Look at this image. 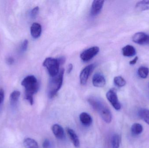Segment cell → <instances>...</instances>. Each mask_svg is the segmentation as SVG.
<instances>
[{"mask_svg": "<svg viewBox=\"0 0 149 148\" xmlns=\"http://www.w3.org/2000/svg\"><path fill=\"white\" fill-rule=\"evenodd\" d=\"M138 60V56H136L133 60L132 61H130L129 62L130 64L131 65H134L137 62V61Z\"/></svg>", "mask_w": 149, "mask_h": 148, "instance_id": "30", "label": "cell"}, {"mask_svg": "<svg viewBox=\"0 0 149 148\" xmlns=\"http://www.w3.org/2000/svg\"><path fill=\"white\" fill-rule=\"evenodd\" d=\"M136 50L134 47L127 45L122 48L123 54L126 57H132L136 54Z\"/></svg>", "mask_w": 149, "mask_h": 148, "instance_id": "15", "label": "cell"}, {"mask_svg": "<svg viewBox=\"0 0 149 148\" xmlns=\"http://www.w3.org/2000/svg\"><path fill=\"white\" fill-rule=\"evenodd\" d=\"M112 148H119L120 145V139L119 135L115 134L113 136L111 139Z\"/></svg>", "mask_w": 149, "mask_h": 148, "instance_id": "23", "label": "cell"}, {"mask_svg": "<svg viewBox=\"0 0 149 148\" xmlns=\"http://www.w3.org/2000/svg\"><path fill=\"white\" fill-rule=\"evenodd\" d=\"M60 65L58 59L52 57L46 58L43 63V66L47 69L51 77L56 76L58 74Z\"/></svg>", "mask_w": 149, "mask_h": 148, "instance_id": "4", "label": "cell"}, {"mask_svg": "<svg viewBox=\"0 0 149 148\" xmlns=\"http://www.w3.org/2000/svg\"><path fill=\"white\" fill-rule=\"evenodd\" d=\"M58 60V62H59V63L60 65L64 64L65 61V58L64 56H61V57H59V58H57Z\"/></svg>", "mask_w": 149, "mask_h": 148, "instance_id": "29", "label": "cell"}, {"mask_svg": "<svg viewBox=\"0 0 149 148\" xmlns=\"http://www.w3.org/2000/svg\"><path fill=\"white\" fill-rule=\"evenodd\" d=\"M39 12V7H37L34 8L31 11V17L33 19H35L36 17Z\"/></svg>", "mask_w": 149, "mask_h": 148, "instance_id": "24", "label": "cell"}, {"mask_svg": "<svg viewBox=\"0 0 149 148\" xmlns=\"http://www.w3.org/2000/svg\"><path fill=\"white\" fill-rule=\"evenodd\" d=\"M104 1L95 0L93 1L91 9V15L95 16L100 14L104 4Z\"/></svg>", "mask_w": 149, "mask_h": 148, "instance_id": "9", "label": "cell"}, {"mask_svg": "<svg viewBox=\"0 0 149 148\" xmlns=\"http://www.w3.org/2000/svg\"><path fill=\"white\" fill-rule=\"evenodd\" d=\"M88 101L104 122L107 123H111L112 120V113L102 99L96 96H92L88 98Z\"/></svg>", "mask_w": 149, "mask_h": 148, "instance_id": "1", "label": "cell"}, {"mask_svg": "<svg viewBox=\"0 0 149 148\" xmlns=\"http://www.w3.org/2000/svg\"><path fill=\"white\" fill-rule=\"evenodd\" d=\"M31 34L34 39L38 38L42 34V28L41 24L38 23H32L30 28Z\"/></svg>", "mask_w": 149, "mask_h": 148, "instance_id": "11", "label": "cell"}, {"mask_svg": "<svg viewBox=\"0 0 149 148\" xmlns=\"http://www.w3.org/2000/svg\"><path fill=\"white\" fill-rule=\"evenodd\" d=\"M114 83L116 86L119 87H124L126 84V81L121 76H116L114 79Z\"/></svg>", "mask_w": 149, "mask_h": 148, "instance_id": "22", "label": "cell"}, {"mask_svg": "<svg viewBox=\"0 0 149 148\" xmlns=\"http://www.w3.org/2000/svg\"><path fill=\"white\" fill-rule=\"evenodd\" d=\"M21 93L19 91L15 90L12 92L10 96V103L12 107L16 106L17 102L19 100Z\"/></svg>", "mask_w": 149, "mask_h": 148, "instance_id": "17", "label": "cell"}, {"mask_svg": "<svg viewBox=\"0 0 149 148\" xmlns=\"http://www.w3.org/2000/svg\"><path fill=\"white\" fill-rule=\"evenodd\" d=\"M132 40L135 43L140 45L149 44V35L144 32H138L134 35Z\"/></svg>", "mask_w": 149, "mask_h": 148, "instance_id": "8", "label": "cell"}, {"mask_svg": "<svg viewBox=\"0 0 149 148\" xmlns=\"http://www.w3.org/2000/svg\"><path fill=\"white\" fill-rule=\"evenodd\" d=\"M107 99L111 103L114 108L116 110H120L121 108V105L118 100L116 90L114 89H112L107 92L106 94Z\"/></svg>", "mask_w": 149, "mask_h": 148, "instance_id": "5", "label": "cell"}, {"mask_svg": "<svg viewBox=\"0 0 149 148\" xmlns=\"http://www.w3.org/2000/svg\"><path fill=\"white\" fill-rule=\"evenodd\" d=\"M92 81L93 86L97 87H102L106 85V81L105 77L100 73L95 74L93 76Z\"/></svg>", "mask_w": 149, "mask_h": 148, "instance_id": "10", "label": "cell"}, {"mask_svg": "<svg viewBox=\"0 0 149 148\" xmlns=\"http://www.w3.org/2000/svg\"><path fill=\"white\" fill-rule=\"evenodd\" d=\"M135 9L139 12L149 10V0L139 1L136 4Z\"/></svg>", "mask_w": 149, "mask_h": 148, "instance_id": "16", "label": "cell"}, {"mask_svg": "<svg viewBox=\"0 0 149 148\" xmlns=\"http://www.w3.org/2000/svg\"><path fill=\"white\" fill-rule=\"evenodd\" d=\"M52 130L55 136L57 139L63 140L65 137L64 131L63 129L58 124H54L52 127Z\"/></svg>", "mask_w": 149, "mask_h": 148, "instance_id": "12", "label": "cell"}, {"mask_svg": "<svg viewBox=\"0 0 149 148\" xmlns=\"http://www.w3.org/2000/svg\"><path fill=\"white\" fill-rule=\"evenodd\" d=\"M50 145V141L48 139H45L43 142L42 147L43 148H49Z\"/></svg>", "mask_w": 149, "mask_h": 148, "instance_id": "26", "label": "cell"}, {"mask_svg": "<svg viewBox=\"0 0 149 148\" xmlns=\"http://www.w3.org/2000/svg\"><path fill=\"white\" fill-rule=\"evenodd\" d=\"M25 89V98L31 105L34 103L33 96L37 93L39 88V83L34 76L29 75L25 77L21 83Z\"/></svg>", "mask_w": 149, "mask_h": 148, "instance_id": "2", "label": "cell"}, {"mask_svg": "<svg viewBox=\"0 0 149 148\" xmlns=\"http://www.w3.org/2000/svg\"><path fill=\"white\" fill-rule=\"evenodd\" d=\"M4 99V92L2 89H0V105L3 103Z\"/></svg>", "mask_w": 149, "mask_h": 148, "instance_id": "27", "label": "cell"}, {"mask_svg": "<svg viewBox=\"0 0 149 148\" xmlns=\"http://www.w3.org/2000/svg\"><path fill=\"white\" fill-rule=\"evenodd\" d=\"M72 69H73V65L71 63H70L68 66V70H67L68 74H70L72 71Z\"/></svg>", "mask_w": 149, "mask_h": 148, "instance_id": "31", "label": "cell"}, {"mask_svg": "<svg viewBox=\"0 0 149 148\" xmlns=\"http://www.w3.org/2000/svg\"><path fill=\"white\" fill-rule=\"evenodd\" d=\"M67 132L73 145L75 147H79L80 146L79 140L75 131L72 129L68 128H67Z\"/></svg>", "mask_w": 149, "mask_h": 148, "instance_id": "14", "label": "cell"}, {"mask_svg": "<svg viewBox=\"0 0 149 148\" xmlns=\"http://www.w3.org/2000/svg\"><path fill=\"white\" fill-rule=\"evenodd\" d=\"M15 62V60L12 57H9L7 58V63L9 65H12Z\"/></svg>", "mask_w": 149, "mask_h": 148, "instance_id": "28", "label": "cell"}, {"mask_svg": "<svg viewBox=\"0 0 149 148\" xmlns=\"http://www.w3.org/2000/svg\"><path fill=\"white\" fill-rule=\"evenodd\" d=\"M64 70L62 69L56 76L51 77L48 85L47 93L50 99H52L57 94L62 87L63 81Z\"/></svg>", "mask_w": 149, "mask_h": 148, "instance_id": "3", "label": "cell"}, {"mask_svg": "<svg viewBox=\"0 0 149 148\" xmlns=\"http://www.w3.org/2000/svg\"><path fill=\"white\" fill-rule=\"evenodd\" d=\"M143 131V127L140 123H134L131 127V132L133 135H139L142 133Z\"/></svg>", "mask_w": 149, "mask_h": 148, "instance_id": "20", "label": "cell"}, {"mask_svg": "<svg viewBox=\"0 0 149 148\" xmlns=\"http://www.w3.org/2000/svg\"><path fill=\"white\" fill-rule=\"evenodd\" d=\"M100 51L99 47L94 46L84 50L80 55L81 60L84 62H87L91 60L96 56Z\"/></svg>", "mask_w": 149, "mask_h": 148, "instance_id": "6", "label": "cell"}, {"mask_svg": "<svg viewBox=\"0 0 149 148\" xmlns=\"http://www.w3.org/2000/svg\"><path fill=\"white\" fill-rule=\"evenodd\" d=\"M138 116L142 120L149 125V110L146 109H142L138 112Z\"/></svg>", "mask_w": 149, "mask_h": 148, "instance_id": "19", "label": "cell"}, {"mask_svg": "<svg viewBox=\"0 0 149 148\" xmlns=\"http://www.w3.org/2000/svg\"><path fill=\"white\" fill-rule=\"evenodd\" d=\"M23 144L25 148H39L37 142L31 138H27L24 139Z\"/></svg>", "mask_w": 149, "mask_h": 148, "instance_id": "18", "label": "cell"}, {"mask_svg": "<svg viewBox=\"0 0 149 148\" xmlns=\"http://www.w3.org/2000/svg\"><path fill=\"white\" fill-rule=\"evenodd\" d=\"M95 64H91L85 67L80 74V82L82 85H85L87 82L89 76L95 67Z\"/></svg>", "mask_w": 149, "mask_h": 148, "instance_id": "7", "label": "cell"}, {"mask_svg": "<svg viewBox=\"0 0 149 148\" xmlns=\"http://www.w3.org/2000/svg\"><path fill=\"white\" fill-rule=\"evenodd\" d=\"M28 44H29V41L28 40H25L23 42L20 48V50L21 52H24L26 51L28 48Z\"/></svg>", "mask_w": 149, "mask_h": 148, "instance_id": "25", "label": "cell"}, {"mask_svg": "<svg viewBox=\"0 0 149 148\" xmlns=\"http://www.w3.org/2000/svg\"><path fill=\"white\" fill-rule=\"evenodd\" d=\"M79 120L81 124L85 127H89L93 122L91 116L86 112H83L80 114Z\"/></svg>", "mask_w": 149, "mask_h": 148, "instance_id": "13", "label": "cell"}, {"mask_svg": "<svg viewBox=\"0 0 149 148\" xmlns=\"http://www.w3.org/2000/svg\"><path fill=\"white\" fill-rule=\"evenodd\" d=\"M138 76L141 78L145 79L147 78L149 74V69L147 67L142 66L140 67L137 71Z\"/></svg>", "mask_w": 149, "mask_h": 148, "instance_id": "21", "label": "cell"}]
</instances>
